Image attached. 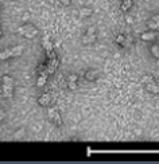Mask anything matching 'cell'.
Returning <instances> with one entry per match:
<instances>
[{"label": "cell", "mask_w": 159, "mask_h": 164, "mask_svg": "<svg viewBox=\"0 0 159 164\" xmlns=\"http://www.w3.org/2000/svg\"><path fill=\"white\" fill-rule=\"evenodd\" d=\"M30 19V12H24L22 16V20H28Z\"/></svg>", "instance_id": "23"}, {"label": "cell", "mask_w": 159, "mask_h": 164, "mask_svg": "<svg viewBox=\"0 0 159 164\" xmlns=\"http://www.w3.org/2000/svg\"><path fill=\"white\" fill-rule=\"evenodd\" d=\"M4 117H5V112L0 109V121H1V120H4Z\"/></svg>", "instance_id": "25"}, {"label": "cell", "mask_w": 159, "mask_h": 164, "mask_svg": "<svg viewBox=\"0 0 159 164\" xmlns=\"http://www.w3.org/2000/svg\"><path fill=\"white\" fill-rule=\"evenodd\" d=\"M82 42H84L85 44H88V43H93V42H96V34H93V35H86L82 38Z\"/></svg>", "instance_id": "7"}, {"label": "cell", "mask_w": 159, "mask_h": 164, "mask_svg": "<svg viewBox=\"0 0 159 164\" xmlns=\"http://www.w3.org/2000/svg\"><path fill=\"white\" fill-rule=\"evenodd\" d=\"M46 78H47V77H46V74H42V77H39V78H38V81H36V85H38V86H43L44 84H46Z\"/></svg>", "instance_id": "16"}, {"label": "cell", "mask_w": 159, "mask_h": 164, "mask_svg": "<svg viewBox=\"0 0 159 164\" xmlns=\"http://www.w3.org/2000/svg\"><path fill=\"white\" fill-rule=\"evenodd\" d=\"M147 26H148V28H151V30H158L159 28L158 23L155 22V20H152V19H150V20L147 22Z\"/></svg>", "instance_id": "14"}, {"label": "cell", "mask_w": 159, "mask_h": 164, "mask_svg": "<svg viewBox=\"0 0 159 164\" xmlns=\"http://www.w3.org/2000/svg\"><path fill=\"white\" fill-rule=\"evenodd\" d=\"M141 82H143V84H150V82H155V81H154V78H152L151 76H148V77H143Z\"/></svg>", "instance_id": "20"}, {"label": "cell", "mask_w": 159, "mask_h": 164, "mask_svg": "<svg viewBox=\"0 0 159 164\" xmlns=\"http://www.w3.org/2000/svg\"><path fill=\"white\" fill-rule=\"evenodd\" d=\"M0 36H1V28H0Z\"/></svg>", "instance_id": "29"}, {"label": "cell", "mask_w": 159, "mask_h": 164, "mask_svg": "<svg viewBox=\"0 0 159 164\" xmlns=\"http://www.w3.org/2000/svg\"><path fill=\"white\" fill-rule=\"evenodd\" d=\"M116 42H117L119 44H124L125 42H127V38H125L124 35H119L117 38H116Z\"/></svg>", "instance_id": "19"}, {"label": "cell", "mask_w": 159, "mask_h": 164, "mask_svg": "<svg viewBox=\"0 0 159 164\" xmlns=\"http://www.w3.org/2000/svg\"><path fill=\"white\" fill-rule=\"evenodd\" d=\"M31 24H26V26H22V27H19V30H18V34L19 35H23L24 36V34H26L27 31H28V30H30L31 28Z\"/></svg>", "instance_id": "11"}, {"label": "cell", "mask_w": 159, "mask_h": 164, "mask_svg": "<svg viewBox=\"0 0 159 164\" xmlns=\"http://www.w3.org/2000/svg\"><path fill=\"white\" fill-rule=\"evenodd\" d=\"M36 35H38V30H36L35 27H31L30 30L24 34V38H27V39H32V38H35Z\"/></svg>", "instance_id": "5"}, {"label": "cell", "mask_w": 159, "mask_h": 164, "mask_svg": "<svg viewBox=\"0 0 159 164\" xmlns=\"http://www.w3.org/2000/svg\"><path fill=\"white\" fill-rule=\"evenodd\" d=\"M67 81H73V82H77V81H78V77L75 76V74H71V76H69Z\"/></svg>", "instance_id": "22"}, {"label": "cell", "mask_w": 159, "mask_h": 164, "mask_svg": "<svg viewBox=\"0 0 159 164\" xmlns=\"http://www.w3.org/2000/svg\"><path fill=\"white\" fill-rule=\"evenodd\" d=\"M85 78H86L88 81H94L96 78H97V74H96V71L94 70H89V71H86Z\"/></svg>", "instance_id": "9"}, {"label": "cell", "mask_w": 159, "mask_h": 164, "mask_svg": "<svg viewBox=\"0 0 159 164\" xmlns=\"http://www.w3.org/2000/svg\"><path fill=\"white\" fill-rule=\"evenodd\" d=\"M61 3L63 5H69V4H70V0H61Z\"/></svg>", "instance_id": "27"}, {"label": "cell", "mask_w": 159, "mask_h": 164, "mask_svg": "<svg viewBox=\"0 0 159 164\" xmlns=\"http://www.w3.org/2000/svg\"><path fill=\"white\" fill-rule=\"evenodd\" d=\"M151 55L156 59H159V46L158 44H154L152 47H151Z\"/></svg>", "instance_id": "12"}, {"label": "cell", "mask_w": 159, "mask_h": 164, "mask_svg": "<svg viewBox=\"0 0 159 164\" xmlns=\"http://www.w3.org/2000/svg\"><path fill=\"white\" fill-rule=\"evenodd\" d=\"M50 102H51V96L50 94H42L38 98V104H39L40 106H49Z\"/></svg>", "instance_id": "2"}, {"label": "cell", "mask_w": 159, "mask_h": 164, "mask_svg": "<svg viewBox=\"0 0 159 164\" xmlns=\"http://www.w3.org/2000/svg\"><path fill=\"white\" fill-rule=\"evenodd\" d=\"M12 89L13 86H9V85H4L3 84V88H1V90H3V96L4 97H12Z\"/></svg>", "instance_id": "4"}, {"label": "cell", "mask_w": 159, "mask_h": 164, "mask_svg": "<svg viewBox=\"0 0 159 164\" xmlns=\"http://www.w3.org/2000/svg\"><path fill=\"white\" fill-rule=\"evenodd\" d=\"M92 15V9L90 8H81L80 9V16L81 18H88Z\"/></svg>", "instance_id": "10"}, {"label": "cell", "mask_w": 159, "mask_h": 164, "mask_svg": "<svg viewBox=\"0 0 159 164\" xmlns=\"http://www.w3.org/2000/svg\"><path fill=\"white\" fill-rule=\"evenodd\" d=\"M88 35H93V34H96V30L93 28V27H90V28H88V32H86Z\"/></svg>", "instance_id": "24"}, {"label": "cell", "mask_w": 159, "mask_h": 164, "mask_svg": "<svg viewBox=\"0 0 159 164\" xmlns=\"http://www.w3.org/2000/svg\"><path fill=\"white\" fill-rule=\"evenodd\" d=\"M141 40L144 42H152V40L156 39V34L154 31H147V32H141L140 34Z\"/></svg>", "instance_id": "1"}, {"label": "cell", "mask_w": 159, "mask_h": 164, "mask_svg": "<svg viewBox=\"0 0 159 164\" xmlns=\"http://www.w3.org/2000/svg\"><path fill=\"white\" fill-rule=\"evenodd\" d=\"M11 51H12V57H19L23 53V46H15L11 49Z\"/></svg>", "instance_id": "6"}, {"label": "cell", "mask_w": 159, "mask_h": 164, "mask_svg": "<svg viewBox=\"0 0 159 164\" xmlns=\"http://www.w3.org/2000/svg\"><path fill=\"white\" fill-rule=\"evenodd\" d=\"M24 135H26V131H24L23 128H20L18 132H15V135H13V139H23V137H24Z\"/></svg>", "instance_id": "15"}, {"label": "cell", "mask_w": 159, "mask_h": 164, "mask_svg": "<svg viewBox=\"0 0 159 164\" xmlns=\"http://www.w3.org/2000/svg\"><path fill=\"white\" fill-rule=\"evenodd\" d=\"M53 121L55 122V125H61L62 124V120H61V116H59V113H58V110L55 112V116H54Z\"/></svg>", "instance_id": "18"}, {"label": "cell", "mask_w": 159, "mask_h": 164, "mask_svg": "<svg viewBox=\"0 0 159 164\" xmlns=\"http://www.w3.org/2000/svg\"><path fill=\"white\" fill-rule=\"evenodd\" d=\"M131 5H132V0H124L121 9H123V11H127V9H128L129 7H131Z\"/></svg>", "instance_id": "17"}, {"label": "cell", "mask_w": 159, "mask_h": 164, "mask_svg": "<svg viewBox=\"0 0 159 164\" xmlns=\"http://www.w3.org/2000/svg\"><path fill=\"white\" fill-rule=\"evenodd\" d=\"M11 57H12V51H11V49L4 50V51H1V53H0V59H1V61L8 59V58H11Z\"/></svg>", "instance_id": "8"}, {"label": "cell", "mask_w": 159, "mask_h": 164, "mask_svg": "<svg viewBox=\"0 0 159 164\" xmlns=\"http://www.w3.org/2000/svg\"><path fill=\"white\" fill-rule=\"evenodd\" d=\"M156 66H158V67H159V59H158V63H156Z\"/></svg>", "instance_id": "28"}, {"label": "cell", "mask_w": 159, "mask_h": 164, "mask_svg": "<svg viewBox=\"0 0 159 164\" xmlns=\"http://www.w3.org/2000/svg\"><path fill=\"white\" fill-rule=\"evenodd\" d=\"M151 19H152V20H155V22L158 23V26H159V15H154Z\"/></svg>", "instance_id": "26"}, {"label": "cell", "mask_w": 159, "mask_h": 164, "mask_svg": "<svg viewBox=\"0 0 159 164\" xmlns=\"http://www.w3.org/2000/svg\"><path fill=\"white\" fill-rule=\"evenodd\" d=\"M67 88L70 90H74L77 89V82H73V81H67Z\"/></svg>", "instance_id": "21"}, {"label": "cell", "mask_w": 159, "mask_h": 164, "mask_svg": "<svg viewBox=\"0 0 159 164\" xmlns=\"http://www.w3.org/2000/svg\"><path fill=\"white\" fill-rule=\"evenodd\" d=\"M1 81H3V84H4V85H9V86H13V78H12V77L4 76L3 78H1Z\"/></svg>", "instance_id": "13"}, {"label": "cell", "mask_w": 159, "mask_h": 164, "mask_svg": "<svg viewBox=\"0 0 159 164\" xmlns=\"http://www.w3.org/2000/svg\"><path fill=\"white\" fill-rule=\"evenodd\" d=\"M146 89L147 92H150L152 94H159V85L156 82H150V84H146Z\"/></svg>", "instance_id": "3"}]
</instances>
